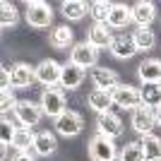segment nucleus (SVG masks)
Wrapping results in <instances>:
<instances>
[{
    "label": "nucleus",
    "instance_id": "1",
    "mask_svg": "<svg viewBox=\"0 0 161 161\" xmlns=\"http://www.w3.org/2000/svg\"><path fill=\"white\" fill-rule=\"evenodd\" d=\"M27 22L36 29H46L53 22V10L43 0H31L27 3Z\"/></svg>",
    "mask_w": 161,
    "mask_h": 161
},
{
    "label": "nucleus",
    "instance_id": "2",
    "mask_svg": "<svg viewBox=\"0 0 161 161\" xmlns=\"http://www.w3.org/2000/svg\"><path fill=\"white\" fill-rule=\"evenodd\" d=\"M41 108H43V113L46 115H63L67 111L65 108V94H63V89H55V87H48L43 94H41Z\"/></svg>",
    "mask_w": 161,
    "mask_h": 161
},
{
    "label": "nucleus",
    "instance_id": "3",
    "mask_svg": "<svg viewBox=\"0 0 161 161\" xmlns=\"http://www.w3.org/2000/svg\"><path fill=\"white\" fill-rule=\"evenodd\" d=\"M89 159L92 161H113L115 159V144L103 135H96L89 142Z\"/></svg>",
    "mask_w": 161,
    "mask_h": 161
},
{
    "label": "nucleus",
    "instance_id": "4",
    "mask_svg": "<svg viewBox=\"0 0 161 161\" xmlns=\"http://www.w3.org/2000/svg\"><path fill=\"white\" fill-rule=\"evenodd\" d=\"M111 94H113V103H115V106H120V108H132V111H135V108L142 106L140 89L130 87V84H118Z\"/></svg>",
    "mask_w": 161,
    "mask_h": 161
},
{
    "label": "nucleus",
    "instance_id": "5",
    "mask_svg": "<svg viewBox=\"0 0 161 161\" xmlns=\"http://www.w3.org/2000/svg\"><path fill=\"white\" fill-rule=\"evenodd\" d=\"M96 60H99V48H94L92 43H89V41H82V43L72 46L70 63H75V65H80L82 70H84V67L96 65Z\"/></svg>",
    "mask_w": 161,
    "mask_h": 161
},
{
    "label": "nucleus",
    "instance_id": "6",
    "mask_svg": "<svg viewBox=\"0 0 161 161\" xmlns=\"http://www.w3.org/2000/svg\"><path fill=\"white\" fill-rule=\"evenodd\" d=\"M14 115L24 128H31V125H39L43 108H41V103H34V101H19L14 106Z\"/></svg>",
    "mask_w": 161,
    "mask_h": 161
},
{
    "label": "nucleus",
    "instance_id": "7",
    "mask_svg": "<svg viewBox=\"0 0 161 161\" xmlns=\"http://www.w3.org/2000/svg\"><path fill=\"white\" fill-rule=\"evenodd\" d=\"M82 115L77 113V111H65L63 115H58L55 118V130L60 135H65V137H75V135L82 132Z\"/></svg>",
    "mask_w": 161,
    "mask_h": 161
},
{
    "label": "nucleus",
    "instance_id": "8",
    "mask_svg": "<svg viewBox=\"0 0 161 161\" xmlns=\"http://www.w3.org/2000/svg\"><path fill=\"white\" fill-rule=\"evenodd\" d=\"M96 130H99V135H103L108 140H115V137L123 135V120L115 113H111V111H108V113H101L99 120H96Z\"/></svg>",
    "mask_w": 161,
    "mask_h": 161
},
{
    "label": "nucleus",
    "instance_id": "9",
    "mask_svg": "<svg viewBox=\"0 0 161 161\" xmlns=\"http://www.w3.org/2000/svg\"><path fill=\"white\" fill-rule=\"evenodd\" d=\"M60 72H63V65H58L55 60H41L39 65H36V80L41 82V84H46V87H53V84H58L60 82Z\"/></svg>",
    "mask_w": 161,
    "mask_h": 161
},
{
    "label": "nucleus",
    "instance_id": "10",
    "mask_svg": "<svg viewBox=\"0 0 161 161\" xmlns=\"http://www.w3.org/2000/svg\"><path fill=\"white\" fill-rule=\"evenodd\" d=\"M156 125V111L149 106H140L132 111V128L140 135H149V130Z\"/></svg>",
    "mask_w": 161,
    "mask_h": 161
},
{
    "label": "nucleus",
    "instance_id": "11",
    "mask_svg": "<svg viewBox=\"0 0 161 161\" xmlns=\"http://www.w3.org/2000/svg\"><path fill=\"white\" fill-rule=\"evenodd\" d=\"M34 80H36V67L27 65V63H17V65H12V87L27 89V87H31Z\"/></svg>",
    "mask_w": 161,
    "mask_h": 161
},
{
    "label": "nucleus",
    "instance_id": "12",
    "mask_svg": "<svg viewBox=\"0 0 161 161\" xmlns=\"http://www.w3.org/2000/svg\"><path fill=\"white\" fill-rule=\"evenodd\" d=\"M156 17V7L149 0H140L132 5V22H137V27H149Z\"/></svg>",
    "mask_w": 161,
    "mask_h": 161
},
{
    "label": "nucleus",
    "instance_id": "13",
    "mask_svg": "<svg viewBox=\"0 0 161 161\" xmlns=\"http://www.w3.org/2000/svg\"><path fill=\"white\" fill-rule=\"evenodd\" d=\"M111 53L115 55V58H132L135 53H137V46H135L132 36H125V34H120V36H113V41H111Z\"/></svg>",
    "mask_w": 161,
    "mask_h": 161
},
{
    "label": "nucleus",
    "instance_id": "14",
    "mask_svg": "<svg viewBox=\"0 0 161 161\" xmlns=\"http://www.w3.org/2000/svg\"><path fill=\"white\" fill-rule=\"evenodd\" d=\"M92 80H94L96 89H106V92H113V89L120 84V77H118L113 70H108V67H94Z\"/></svg>",
    "mask_w": 161,
    "mask_h": 161
},
{
    "label": "nucleus",
    "instance_id": "15",
    "mask_svg": "<svg viewBox=\"0 0 161 161\" xmlns=\"http://www.w3.org/2000/svg\"><path fill=\"white\" fill-rule=\"evenodd\" d=\"M130 19H132V7L123 5V3H113V7H111V14H108V27L113 29H123L128 27Z\"/></svg>",
    "mask_w": 161,
    "mask_h": 161
},
{
    "label": "nucleus",
    "instance_id": "16",
    "mask_svg": "<svg viewBox=\"0 0 161 161\" xmlns=\"http://www.w3.org/2000/svg\"><path fill=\"white\" fill-rule=\"evenodd\" d=\"M84 80V70L80 65H75V63H67L63 65V72H60V84L65 89H77Z\"/></svg>",
    "mask_w": 161,
    "mask_h": 161
},
{
    "label": "nucleus",
    "instance_id": "17",
    "mask_svg": "<svg viewBox=\"0 0 161 161\" xmlns=\"http://www.w3.org/2000/svg\"><path fill=\"white\" fill-rule=\"evenodd\" d=\"M89 106L94 108L96 113H108L111 106H113V94L106 92V89H94L92 94H89Z\"/></svg>",
    "mask_w": 161,
    "mask_h": 161
},
{
    "label": "nucleus",
    "instance_id": "18",
    "mask_svg": "<svg viewBox=\"0 0 161 161\" xmlns=\"http://www.w3.org/2000/svg\"><path fill=\"white\" fill-rule=\"evenodd\" d=\"M87 41H89L94 48H106V46H111L113 36H111V29H108V24H94V27L89 29Z\"/></svg>",
    "mask_w": 161,
    "mask_h": 161
},
{
    "label": "nucleus",
    "instance_id": "19",
    "mask_svg": "<svg viewBox=\"0 0 161 161\" xmlns=\"http://www.w3.org/2000/svg\"><path fill=\"white\" fill-rule=\"evenodd\" d=\"M137 75H140V80L144 82V84H159L161 82V60L142 63L140 70H137Z\"/></svg>",
    "mask_w": 161,
    "mask_h": 161
},
{
    "label": "nucleus",
    "instance_id": "20",
    "mask_svg": "<svg viewBox=\"0 0 161 161\" xmlns=\"http://www.w3.org/2000/svg\"><path fill=\"white\" fill-rule=\"evenodd\" d=\"M142 154H144V161H161V140L154 137V135H142Z\"/></svg>",
    "mask_w": 161,
    "mask_h": 161
},
{
    "label": "nucleus",
    "instance_id": "21",
    "mask_svg": "<svg viewBox=\"0 0 161 161\" xmlns=\"http://www.w3.org/2000/svg\"><path fill=\"white\" fill-rule=\"evenodd\" d=\"M55 149H58V140H55L53 132L43 130V132L36 135V142H34V152H36V154L48 156V154H53Z\"/></svg>",
    "mask_w": 161,
    "mask_h": 161
},
{
    "label": "nucleus",
    "instance_id": "22",
    "mask_svg": "<svg viewBox=\"0 0 161 161\" xmlns=\"http://www.w3.org/2000/svg\"><path fill=\"white\" fill-rule=\"evenodd\" d=\"M34 142H36V135L31 132V128H17L10 147H14L17 152H29V147H34Z\"/></svg>",
    "mask_w": 161,
    "mask_h": 161
},
{
    "label": "nucleus",
    "instance_id": "23",
    "mask_svg": "<svg viewBox=\"0 0 161 161\" xmlns=\"http://www.w3.org/2000/svg\"><path fill=\"white\" fill-rule=\"evenodd\" d=\"M132 41H135V46H137V51H152L154 43H156V34L149 27H140V29H135Z\"/></svg>",
    "mask_w": 161,
    "mask_h": 161
},
{
    "label": "nucleus",
    "instance_id": "24",
    "mask_svg": "<svg viewBox=\"0 0 161 161\" xmlns=\"http://www.w3.org/2000/svg\"><path fill=\"white\" fill-rule=\"evenodd\" d=\"M140 94H142V106L159 108L161 106V82L159 84H142Z\"/></svg>",
    "mask_w": 161,
    "mask_h": 161
},
{
    "label": "nucleus",
    "instance_id": "25",
    "mask_svg": "<svg viewBox=\"0 0 161 161\" xmlns=\"http://www.w3.org/2000/svg\"><path fill=\"white\" fill-rule=\"evenodd\" d=\"M87 12H89V5L82 3V0H65V3H63V14H65L67 19H72V22L82 19Z\"/></svg>",
    "mask_w": 161,
    "mask_h": 161
},
{
    "label": "nucleus",
    "instance_id": "26",
    "mask_svg": "<svg viewBox=\"0 0 161 161\" xmlns=\"http://www.w3.org/2000/svg\"><path fill=\"white\" fill-rule=\"evenodd\" d=\"M17 22H19L17 7H14L12 3L3 0V3H0V27H3V29H10V27H14Z\"/></svg>",
    "mask_w": 161,
    "mask_h": 161
},
{
    "label": "nucleus",
    "instance_id": "27",
    "mask_svg": "<svg viewBox=\"0 0 161 161\" xmlns=\"http://www.w3.org/2000/svg\"><path fill=\"white\" fill-rule=\"evenodd\" d=\"M51 46H55V48H67V46H72V29L65 27V24L55 27L53 31H51Z\"/></svg>",
    "mask_w": 161,
    "mask_h": 161
},
{
    "label": "nucleus",
    "instance_id": "28",
    "mask_svg": "<svg viewBox=\"0 0 161 161\" xmlns=\"http://www.w3.org/2000/svg\"><path fill=\"white\" fill-rule=\"evenodd\" d=\"M111 7H113V3L96 0V3H92V5H89V14L94 17L96 24H106V22H108V14H111Z\"/></svg>",
    "mask_w": 161,
    "mask_h": 161
},
{
    "label": "nucleus",
    "instance_id": "29",
    "mask_svg": "<svg viewBox=\"0 0 161 161\" xmlns=\"http://www.w3.org/2000/svg\"><path fill=\"white\" fill-rule=\"evenodd\" d=\"M120 161H144V154H142L140 142H130V144H125V149L120 152Z\"/></svg>",
    "mask_w": 161,
    "mask_h": 161
},
{
    "label": "nucleus",
    "instance_id": "30",
    "mask_svg": "<svg viewBox=\"0 0 161 161\" xmlns=\"http://www.w3.org/2000/svg\"><path fill=\"white\" fill-rule=\"evenodd\" d=\"M14 130L10 123H7V118H3V123H0V132H3V140H0V149H3V154H5L7 144H12V137H14Z\"/></svg>",
    "mask_w": 161,
    "mask_h": 161
},
{
    "label": "nucleus",
    "instance_id": "31",
    "mask_svg": "<svg viewBox=\"0 0 161 161\" xmlns=\"http://www.w3.org/2000/svg\"><path fill=\"white\" fill-rule=\"evenodd\" d=\"M17 103H19V101L14 99V94L10 92V89H3V92H0V111H3V113H7L10 108L14 111V106H17Z\"/></svg>",
    "mask_w": 161,
    "mask_h": 161
},
{
    "label": "nucleus",
    "instance_id": "32",
    "mask_svg": "<svg viewBox=\"0 0 161 161\" xmlns=\"http://www.w3.org/2000/svg\"><path fill=\"white\" fill-rule=\"evenodd\" d=\"M10 84H12V70H10V67H3V70H0V92H3V89H10Z\"/></svg>",
    "mask_w": 161,
    "mask_h": 161
},
{
    "label": "nucleus",
    "instance_id": "33",
    "mask_svg": "<svg viewBox=\"0 0 161 161\" xmlns=\"http://www.w3.org/2000/svg\"><path fill=\"white\" fill-rule=\"evenodd\" d=\"M12 161H36V159H34V156L29 154V152H17Z\"/></svg>",
    "mask_w": 161,
    "mask_h": 161
},
{
    "label": "nucleus",
    "instance_id": "34",
    "mask_svg": "<svg viewBox=\"0 0 161 161\" xmlns=\"http://www.w3.org/2000/svg\"><path fill=\"white\" fill-rule=\"evenodd\" d=\"M156 125H159V128H161V106L156 108Z\"/></svg>",
    "mask_w": 161,
    "mask_h": 161
}]
</instances>
